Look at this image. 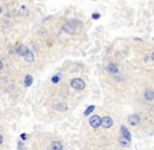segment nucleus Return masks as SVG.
<instances>
[{"mask_svg":"<svg viewBox=\"0 0 154 150\" xmlns=\"http://www.w3.org/2000/svg\"><path fill=\"white\" fill-rule=\"evenodd\" d=\"M72 87L76 90H83L85 88V82L84 80H82L81 78H74L72 80Z\"/></svg>","mask_w":154,"mask_h":150,"instance_id":"nucleus-1","label":"nucleus"},{"mask_svg":"<svg viewBox=\"0 0 154 150\" xmlns=\"http://www.w3.org/2000/svg\"><path fill=\"white\" fill-rule=\"evenodd\" d=\"M89 123H90V125L92 126L94 128H98L99 126H101V117L98 116V115H94V116H92V117L90 118Z\"/></svg>","mask_w":154,"mask_h":150,"instance_id":"nucleus-2","label":"nucleus"},{"mask_svg":"<svg viewBox=\"0 0 154 150\" xmlns=\"http://www.w3.org/2000/svg\"><path fill=\"white\" fill-rule=\"evenodd\" d=\"M113 124L112 119L110 117H104L103 119H101V125L104 127V128H110Z\"/></svg>","mask_w":154,"mask_h":150,"instance_id":"nucleus-3","label":"nucleus"},{"mask_svg":"<svg viewBox=\"0 0 154 150\" xmlns=\"http://www.w3.org/2000/svg\"><path fill=\"white\" fill-rule=\"evenodd\" d=\"M128 122H129L130 125L136 126L140 123V117H138V115H131L129 119H128Z\"/></svg>","mask_w":154,"mask_h":150,"instance_id":"nucleus-4","label":"nucleus"},{"mask_svg":"<svg viewBox=\"0 0 154 150\" xmlns=\"http://www.w3.org/2000/svg\"><path fill=\"white\" fill-rule=\"evenodd\" d=\"M63 30L66 31L67 33H74L76 28H74V25L72 24V23H66L63 26Z\"/></svg>","mask_w":154,"mask_h":150,"instance_id":"nucleus-5","label":"nucleus"},{"mask_svg":"<svg viewBox=\"0 0 154 150\" xmlns=\"http://www.w3.org/2000/svg\"><path fill=\"white\" fill-rule=\"evenodd\" d=\"M50 149L52 150H62L63 149V145L59 141H54L50 145Z\"/></svg>","mask_w":154,"mask_h":150,"instance_id":"nucleus-6","label":"nucleus"},{"mask_svg":"<svg viewBox=\"0 0 154 150\" xmlns=\"http://www.w3.org/2000/svg\"><path fill=\"white\" fill-rule=\"evenodd\" d=\"M121 132H122V136H123V138L131 141V134H130V132L128 131V129H127L125 126H122L121 127Z\"/></svg>","mask_w":154,"mask_h":150,"instance_id":"nucleus-7","label":"nucleus"},{"mask_svg":"<svg viewBox=\"0 0 154 150\" xmlns=\"http://www.w3.org/2000/svg\"><path fill=\"white\" fill-rule=\"evenodd\" d=\"M28 47L24 46V45H20L19 47H18V49H17V53L19 55H21V56H24L26 53H28Z\"/></svg>","mask_w":154,"mask_h":150,"instance_id":"nucleus-8","label":"nucleus"},{"mask_svg":"<svg viewBox=\"0 0 154 150\" xmlns=\"http://www.w3.org/2000/svg\"><path fill=\"white\" fill-rule=\"evenodd\" d=\"M54 109H55L56 111L65 112V111H67L68 107H67V104H66V103H60V104H57V105H54Z\"/></svg>","mask_w":154,"mask_h":150,"instance_id":"nucleus-9","label":"nucleus"},{"mask_svg":"<svg viewBox=\"0 0 154 150\" xmlns=\"http://www.w3.org/2000/svg\"><path fill=\"white\" fill-rule=\"evenodd\" d=\"M107 71L111 74H116L118 72V67L114 64H109L107 66Z\"/></svg>","mask_w":154,"mask_h":150,"instance_id":"nucleus-10","label":"nucleus"},{"mask_svg":"<svg viewBox=\"0 0 154 150\" xmlns=\"http://www.w3.org/2000/svg\"><path fill=\"white\" fill-rule=\"evenodd\" d=\"M23 58H24L25 62H28V63H32V62H34V53L28 50V53L23 56Z\"/></svg>","mask_w":154,"mask_h":150,"instance_id":"nucleus-11","label":"nucleus"},{"mask_svg":"<svg viewBox=\"0 0 154 150\" xmlns=\"http://www.w3.org/2000/svg\"><path fill=\"white\" fill-rule=\"evenodd\" d=\"M145 98L147 100H153L154 99V91L152 90H147L145 92Z\"/></svg>","mask_w":154,"mask_h":150,"instance_id":"nucleus-12","label":"nucleus"},{"mask_svg":"<svg viewBox=\"0 0 154 150\" xmlns=\"http://www.w3.org/2000/svg\"><path fill=\"white\" fill-rule=\"evenodd\" d=\"M33 76H30V75H26V77H25L24 79V85L25 87H30V86H32V83H33Z\"/></svg>","mask_w":154,"mask_h":150,"instance_id":"nucleus-13","label":"nucleus"},{"mask_svg":"<svg viewBox=\"0 0 154 150\" xmlns=\"http://www.w3.org/2000/svg\"><path fill=\"white\" fill-rule=\"evenodd\" d=\"M120 143H121L122 146H125V147H127V146H129V145H130V140H127V139H125V138H123V136H122L121 139H120Z\"/></svg>","mask_w":154,"mask_h":150,"instance_id":"nucleus-14","label":"nucleus"},{"mask_svg":"<svg viewBox=\"0 0 154 150\" xmlns=\"http://www.w3.org/2000/svg\"><path fill=\"white\" fill-rule=\"evenodd\" d=\"M61 79V76L60 74H57V75H55V76L52 78V83H57V82H59V80Z\"/></svg>","mask_w":154,"mask_h":150,"instance_id":"nucleus-15","label":"nucleus"},{"mask_svg":"<svg viewBox=\"0 0 154 150\" xmlns=\"http://www.w3.org/2000/svg\"><path fill=\"white\" fill-rule=\"evenodd\" d=\"M94 109V105H90V107H88V109H86L85 112H84V115H85V116H88V115L90 114V113L92 112Z\"/></svg>","mask_w":154,"mask_h":150,"instance_id":"nucleus-16","label":"nucleus"},{"mask_svg":"<svg viewBox=\"0 0 154 150\" xmlns=\"http://www.w3.org/2000/svg\"><path fill=\"white\" fill-rule=\"evenodd\" d=\"M39 35H40L41 37H45L46 36V30L44 29V28L43 29H40L39 30Z\"/></svg>","mask_w":154,"mask_h":150,"instance_id":"nucleus-17","label":"nucleus"},{"mask_svg":"<svg viewBox=\"0 0 154 150\" xmlns=\"http://www.w3.org/2000/svg\"><path fill=\"white\" fill-rule=\"evenodd\" d=\"M92 18H94V19H99L100 15L99 14H94V15H92Z\"/></svg>","mask_w":154,"mask_h":150,"instance_id":"nucleus-18","label":"nucleus"},{"mask_svg":"<svg viewBox=\"0 0 154 150\" xmlns=\"http://www.w3.org/2000/svg\"><path fill=\"white\" fill-rule=\"evenodd\" d=\"M2 68H3V63L1 62V60H0V70H1Z\"/></svg>","mask_w":154,"mask_h":150,"instance_id":"nucleus-19","label":"nucleus"},{"mask_svg":"<svg viewBox=\"0 0 154 150\" xmlns=\"http://www.w3.org/2000/svg\"><path fill=\"white\" fill-rule=\"evenodd\" d=\"M2 141H3V139H2V136H0V144H1V143H2Z\"/></svg>","mask_w":154,"mask_h":150,"instance_id":"nucleus-20","label":"nucleus"},{"mask_svg":"<svg viewBox=\"0 0 154 150\" xmlns=\"http://www.w3.org/2000/svg\"><path fill=\"white\" fill-rule=\"evenodd\" d=\"M21 138H22V139H25L26 136H25V134H22V136H21Z\"/></svg>","mask_w":154,"mask_h":150,"instance_id":"nucleus-21","label":"nucleus"},{"mask_svg":"<svg viewBox=\"0 0 154 150\" xmlns=\"http://www.w3.org/2000/svg\"><path fill=\"white\" fill-rule=\"evenodd\" d=\"M152 58H153V60H154V52L152 53Z\"/></svg>","mask_w":154,"mask_h":150,"instance_id":"nucleus-22","label":"nucleus"},{"mask_svg":"<svg viewBox=\"0 0 154 150\" xmlns=\"http://www.w3.org/2000/svg\"><path fill=\"white\" fill-rule=\"evenodd\" d=\"M1 13H2V8L0 7V14H1Z\"/></svg>","mask_w":154,"mask_h":150,"instance_id":"nucleus-23","label":"nucleus"}]
</instances>
